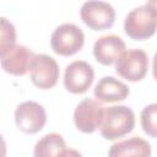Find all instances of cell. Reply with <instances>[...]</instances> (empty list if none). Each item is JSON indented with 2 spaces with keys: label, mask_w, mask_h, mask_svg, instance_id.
<instances>
[{
  "label": "cell",
  "mask_w": 157,
  "mask_h": 157,
  "mask_svg": "<svg viewBox=\"0 0 157 157\" xmlns=\"http://www.w3.org/2000/svg\"><path fill=\"white\" fill-rule=\"evenodd\" d=\"M124 31L135 40L152 37L157 31V1H148L128 12L124 20Z\"/></svg>",
  "instance_id": "obj_1"
},
{
  "label": "cell",
  "mask_w": 157,
  "mask_h": 157,
  "mask_svg": "<svg viewBox=\"0 0 157 157\" xmlns=\"http://www.w3.org/2000/svg\"><path fill=\"white\" fill-rule=\"evenodd\" d=\"M135 114L126 105H112L105 108L101 135L107 140H115L134 130Z\"/></svg>",
  "instance_id": "obj_2"
},
{
  "label": "cell",
  "mask_w": 157,
  "mask_h": 157,
  "mask_svg": "<svg viewBox=\"0 0 157 157\" xmlns=\"http://www.w3.org/2000/svg\"><path fill=\"white\" fill-rule=\"evenodd\" d=\"M85 43L82 29L75 23H63L58 26L50 37V45L54 53L70 56L81 50Z\"/></svg>",
  "instance_id": "obj_3"
},
{
  "label": "cell",
  "mask_w": 157,
  "mask_h": 157,
  "mask_svg": "<svg viewBox=\"0 0 157 157\" xmlns=\"http://www.w3.org/2000/svg\"><path fill=\"white\" fill-rule=\"evenodd\" d=\"M147 69L148 56L142 49H128L115 63V72L131 82L142 80L147 74Z\"/></svg>",
  "instance_id": "obj_4"
},
{
  "label": "cell",
  "mask_w": 157,
  "mask_h": 157,
  "mask_svg": "<svg viewBox=\"0 0 157 157\" xmlns=\"http://www.w3.org/2000/svg\"><path fill=\"white\" fill-rule=\"evenodd\" d=\"M81 20L93 31L110 28L115 21L114 7L105 1H86L80 10Z\"/></svg>",
  "instance_id": "obj_5"
},
{
  "label": "cell",
  "mask_w": 157,
  "mask_h": 157,
  "mask_svg": "<svg viewBox=\"0 0 157 157\" xmlns=\"http://www.w3.org/2000/svg\"><path fill=\"white\" fill-rule=\"evenodd\" d=\"M15 123L26 134L40 131L47 123V113L42 104L34 101H26L15 109Z\"/></svg>",
  "instance_id": "obj_6"
},
{
  "label": "cell",
  "mask_w": 157,
  "mask_h": 157,
  "mask_svg": "<svg viewBox=\"0 0 157 157\" xmlns=\"http://www.w3.org/2000/svg\"><path fill=\"white\" fill-rule=\"evenodd\" d=\"M104 107L92 98L82 99L74 112V123L76 128L86 134H91L101 128L104 118Z\"/></svg>",
  "instance_id": "obj_7"
},
{
  "label": "cell",
  "mask_w": 157,
  "mask_h": 157,
  "mask_svg": "<svg viewBox=\"0 0 157 157\" xmlns=\"http://www.w3.org/2000/svg\"><path fill=\"white\" fill-rule=\"evenodd\" d=\"M94 80V71L91 64L83 60H75L69 64L64 74L65 88L75 94L85 93Z\"/></svg>",
  "instance_id": "obj_8"
},
{
  "label": "cell",
  "mask_w": 157,
  "mask_h": 157,
  "mask_svg": "<svg viewBox=\"0 0 157 157\" xmlns=\"http://www.w3.org/2000/svg\"><path fill=\"white\" fill-rule=\"evenodd\" d=\"M60 75L56 60L47 54H37L31 67V80L40 90H49L58 82Z\"/></svg>",
  "instance_id": "obj_9"
},
{
  "label": "cell",
  "mask_w": 157,
  "mask_h": 157,
  "mask_svg": "<svg viewBox=\"0 0 157 157\" xmlns=\"http://www.w3.org/2000/svg\"><path fill=\"white\" fill-rule=\"evenodd\" d=\"M125 52L124 40L115 34H107L97 38L93 44V55L102 65H112L117 63L119 56Z\"/></svg>",
  "instance_id": "obj_10"
},
{
  "label": "cell",
  "mask_w": 157,
  "mask_h": 157,
  "mask_svg": "<svg viewBox=\"0 0 157 157\" xmlns=\"http://www.w3.org/2000/svg\"><path fill=\"white\" fill-rule=\"evenodd\" d=\"M36 54L25 45H15L6 55L1 58V67L5 72L23 76L31 70Z\"/></svg>",
  "instance_id": "obj_11"
},
{
  "label": "cell",
  "mask_w": 157,
  "mask_h": 157,
  "mask_svg": "<svg viewBox=\"0 0 157 157\" xmlns=\"http://www.w3.org/2000/svg\"><path fill=\"white\" fill-rule=\"evenodd\" d=\"M129 93V87L113 76H103L93 88L94 97L104 103L124 101Z\"/></svg>",
  "instance_id": "obj_12"
},
{
  "label": "cell",
  "mask_w": 157,
  "mask_h": 157,
  "mask_svg": "<svg viewBox=\"0 0 157 157\" xmlns=\"http://www.w3.org/2000/svg\"><path fill=\"white\" fill-rule=\"evenodd\" d=\"M108 157H151V145L140 136H132L113 144Z\"/></svg>",
  "instance_id": "obj_13"
},
{
  "label": "cell",
  "mask_w": 157,
  "mask_h": 157,
  "mask_svg": "<svg viewBox=\"0 0 157 157\" xmlns=\"http://www.w3.org/2000/svg\"><path fill=\"white\" fill-rule=\"evenodd\" d=\"M65 150L66 144L63 136L56 132H49L37 141L33 157H59Z\"/></svg>",
  "instance_id": "obj_14"
},
{
  "label": "cell",
  "mask_w": 157,
  "mask_h": 157,
  "mask_svg": "<svg viewBox=\"0 0 157 157\" xmlns=\"http://www.w3.org/2000/svg\"><path fill=\"white\" fill-rule=\"evenodd\" d=\"M0 58L6 55L16 43V29L7 18H0Z\"/></svg>",
  "instance_id": "obj_15"
},
{
  "label": "cell",
  "mask_w": 157,
  "mask_h": 157,
  "mask_svg": "<svg viewBox=\"0 0 157 157\" xmlns=\"http://www.w3.org/2000/svg\"><path fill=\"white\" fill-rule=\"evenodd\" d=\"M140 121L145 134L157 137V103H151L141 110Z\"/></svg>",
  "instance_id": "obj_16"
},
{
  "label": "cell",
  "mask_w": 157,
  "mask_h": 157,
  "mask_svg": "<svg viewBox=\"0 0 157 157\" xmlns=\"http://www.w3.org/2000/svg\"><path fill=\"white\" fill-rule=\"evenodd\" d=\"M59 157H82V155L74 148H66Z\"/></svg>",
  "instance_id": "obj_17"
},
{
  "label": "cell",
  "mask_w": 157,
  "mask_h": 157,
  "mask_svg": "<svg viewBox=\"0 0 157 157\" xmlns=\"http://www.w3.org/2000/svg\"><path fill=\"white\" fill-rule=\"evenodd\" d=\"M152 75L155 77V80L157 81V52L153 55V60H152Z\"/></svg>",
  "instance_id": "obj_18"
}]
</instances>
